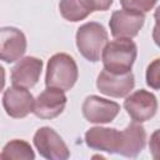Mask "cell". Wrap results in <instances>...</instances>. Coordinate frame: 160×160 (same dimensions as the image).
I'll list each match as a JSON object with an SVG mask.
<instances>
[{
  "label": "cell",
  "mask_w": 160,
  "mask_h": 160,
  "mask_svg": "<svg viewBox=\"0 0 160 160\" xmlns=\"http://www.w3.org/2000/svg\"><path fill=\"white\" fill-rule=\"evenodd\" d=\"M138 55L136 44L131 39H115L108 41L105 45L101 59L104 69L114 74H125L131 71Z\"/></svg>",
  "instance_id": "6da1fadb"
},
{
  "label": "cell",
  "mask_w": 160,
  "mask_h": 160,
  "mask_svg": "<svg viewBox=\"0 0 160 160\" xmlns=\"http://www.w3.org/2000/svg\"><path fill=\"white\" fill-rule=\"evenodd\" d=\"M78 78L79 69L72 56L59 52L49 59L45 76L46 86L68 91L75 85Z\"/></svg>",
  "instance_id": "7a4b0ae2"
},
{
  "label": "cell",
  "mask_w": 160,
  "mask_h": 160,
  "mask_svg": "<svg viewBox=\"0 0 160 160\" xmlns=\"http://www.w3.org/2000/svg\"><path fill=\"white\" fill-rule=\"evenodd\" d=\"M109 41V35L105 28L90 21L81 25L76 31V46L79 52L89 61L96 62L101 58V52Z\"/></svg>",
  "instance_id": "3957f363"
},
{
  "label": "cell",
  "mask_w": 160,
  "mask_h": 160,
  "mask_svg": "<svg viewBox=\"0 0 160 160\" xmlns=\"http://www.w3.org/2000/svg\"><path fill=\"white\" fill-rule=\"evenodd\" d=\"M34 145L39 154L49 160H66L70 156L69 148L61 136L49 126H42L35 132Z\"/></svg>",
  "instance_id": "277c9868"
},
{
  "label": "cell",
  "mask_w": 160,
  "mask_h": 160,
  "mask_svg": "<svg viewBox=\"0 0 160 160\" xmlns=\"http://www.w3.org/2000/svg\"><path fill=\"white\" fill-rule=\"evenodd\" d=\"M124 108L132 121L144 122L155 116L158 110V100L152 92L140 89L125 96Z\"/></svg>",
  "instance_id": "5b68a950"
},
{
  "label": "cell",
  "mask_w": 160,
  "mask_h": 160,
  "mask_svg": "<svg viewBox=\"0 0 160 160\" xmlns=\"http://www.w3.org/2000/svg\"><path fill=\"white\" fill-rule=\"evenodd\" d=\"M145 22V14L132 10H116L111 14L109 26L115 39H132Z\"/></svg>",
  "instance_id": "8992f818"
},
{
  "label": "cell",
  "mask_w": 160,
  "mask_h": 160,
  "mask_svg": "<svg viewBox=\"0 0 160 160\" xmlns=\"http://www.w3.org/2000/svg\"><path fill=\"white\" fill-rule=\"evenodd\" d=\"M82 116L92 124H108L111 122L120 112V105L115 101L90 95L81 106Z\"/></svg>",
  "instance_id": "52a82bcc"
},
{
  "label": "cell",
  "mask_w": 160,
  "mask_h": 160,
  "mask_svg": "<svg viewBox=\"0 0 160 160\" xmlns=\"http://www.w3.org/2000/svg\"><path fill=\"white\" fill-rule=\"evenodd\" d=\"M35 99L32 94L21 86H10L4 91L2 106L5 112L14 119H21L28 116L34 110Z\"/></svg>",
  "instance_id": "ba28073f"
},
{
  "label": "cell",
  "mask_w": 160,
  "mask_h": 160,
  "mask_svg": "<svg viewBox=\"0 0 160 160\" xmlns=\"http://www.w3.org/2000/svg\"><path fill=\"white\" fill-rule=\"evenodd\" d=\"M135 86V78L131 71L125 74H114L102 70L96 79L98 90L111 98H125Z\"/></svg>",
  "instance_id": "9c48e42d"
},
{
  "label": "cell",
  "mask_w": 160,
  "mask_h": 160,
  "mask_svg": "<svg viewBox=\"0 0 160 160\" xmlns=\"http://www.w3.org/2000/svg\"><path fill=\"white\" fill-rule=\"evenodd\" d=\"M66 101L68 98L65 91L46 86V89L35 99L32 112L40 119L51 120L64 111Z\"/></svg>",
  "instance_id": "30bf717a"
},
{
  "label": "cell",
  "mask_w": 160,
  "mask_h": 160,
  "mask_svg": "<svg viewBox=\"0 0 160 160\" xmlns=\"http://www.w3.org/2000/svg\"><path fill=\"white\" fill-rule=\"evenodd\" d=\"M26 51V38L24 32L12 26L0 28V60L14 62L22 58Z\"/></svg>",
  "instance_id": "8fae6325"
},
{
  "label": "cell",
  "mask_w": 160,
  "mask_h": 160,
  "mask_svg": "<svg viewBox=\"0 0 160 160\" xmlns=\"http://www.w3.org/2000/svg\"><path fill=\"white\" fill-rule=\"evenodd\" d=\"M146 144V131L141 122L132 121L120 131L119 146L116 154L126 158L138 156Z\"/></svg>",
  "instance_id": "7c38bea8"
},
{
  "label": "cell",
  "mask_w": 160,
  "mask_h": 160,
  "mask_svg": "<svg viewBox=\"0 0 160 160\" xmlns=\"http://www.w3.org/2000/svg\"><path fill=\"white\" fill-rule=\"evenodd\" d=\"M42 70V60L35 56H25L19 59L11 69V82L15 86L32 88L38 84Z\"/></svg>",
  "instance_id": "4fadbf2b"
},
{
  "label": "cell",
  "mask_w": 160,
  "mask_h": 160,
  "mask_svg": "<svg viewBox=\"0 0 160 160\" xmlns=\"http://www.w3.org/2000/svg\"><path fill=\"white\" fill-rule=\"evenodd\" d=\"M119 138L120 131L114 128L94 126L85 132V142L90 149L109 154H115L118 151Z\"/></svg>",
  "instance_id": "5bb4252c"
},
{
  "label": "cell",
  "mask_w": 160,
  "mask_h": 160,
  "mask_svg": "<svg viewBox=\"0 0 160 160\" xmlns=\"http://www.w3.org/2000/svg\"><path fill=\"white\" fill-rule=\"evenodd\" d=\"M59 10L65 20L76 22L96 11V4L94 0H60Z\"/></svg>",
  "instance_id": "9a60e30c"
},
{
  "label": "cell",
  "mask_w": 160,
  "mask_h": 160,
  "mask_svg": "<svg viewBox=\"0 0 160 160\" xmlns=\"http://www.w3.org/2000/svg\"><path fill=\"white\" fill-rule=\"evenodd\" d=\"M0 158L1 159H6V160H11V159L34 160L35 159V154H34V150L31 149V146H30V144L28 141L20 140V139H15V140L9 141L4 146Z\"/></svg>",
  "instance_id": "2e32d148"
},
{
  "label": "cell",
  "mask_w": 160,
  "mask_h": 160,
  "mask_svg": "<svg viewBox=\"0 0 160 160\" xmlns=\"http://www.w3.org/2000/svg\"><path fill=\"white\" fill-rule=\"evenodd\" d=\"M156 2L158 0H120L122 9L138 11L141 14L149 12L156 5Z\"/></svg>",
  "instance_id": "e0dca14e"
},
{
  "label": "cell",
  "mask_w": 160,
  "mask_h": 160,
  "mask_svg": "<svg viewBox=\"0 0 160 160\" xmlns=\"http://www.w3.org/2000/svg\"><path fill=\"white\" fill-rule=\"evenodd\" d=\"M159 59H155L146 70V84L152 88L154 90H158L160 88V76H159Z\"/></svg>",
  "instance_id": "ac0fdd59"
},
{
  "label": "cell",
  "mask_w": 160,
  "mask_h": 160,
  "mask_svg": "<svg viewBox=\"0 0 160 160\" xmlns=\"http://www.w3.org/2000/svg\"><path fill=\"white\" fill-rule=\"evenodd\" d=\"M96 4V11H106L112 5V0H94Z\"/></svg>",
  "instance_id": "d6986e66"
},
{
  "label": "cell",
  "mask_w": 160,
  "mask_h": 160,
  "mask_svg": "<svg viewBox=\"0 0 160 160\" xmlns=\"http://www.w3.org/2000/svg\"><path fill=\"white\" fill-rule=\"evenodd\" d=\"M4 86H5V70L0 65V91L4 89Z\"/></svg>",
  "instance_id": "ffe728a7"
}]
</instances>
